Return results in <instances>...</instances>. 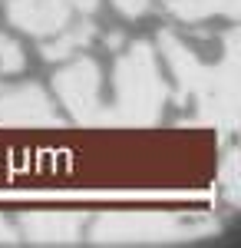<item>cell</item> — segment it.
Returning a JSON list of instances; mask_svg holds the SVG:
<instances>
[{"label":"cell","mask_w":241,"mask_h":248,"mask_svg":"<svg viewBox=\"0 0 241 248\" xmlns=\"http://www.w3.org/2000/svg\"><path fill=\"white\" fill-rule=\"evenodd\" d=\"M162 57L168 60L172 73L179 79V96L195 99V109L202 123H211L222 133H235L241 119V99H238V30H231L225 37V57L218 63H202L195 57V50H188L175 33L159 37Z\"/></svg>","instance_id":"6da1fadb"},{"label":"cell","mask_w":241,"mask_h":248,"mask_svg":"<svg viewBox=\"0 0 241 248\" xmlns=\"http://www.w3.org/2000/svg\"><path fill=\"white\" fill-rule=\"evenodd\" d=\"M116 99L109 106V126H152L166 106V83L149 43L129 46L112 73Z\"/></svg>","instance_id":"7a4b0ae2"},{"label":"cell","mask_w":241,"mask_h":248,"mask_svg":"<svg viewBox=\"0 0 241 248\" xmlns=\"http://www.w3.org/2000/svg\"><path fill=\"white\" fill-rule=\"evenodd\" d=\"M218 229L208 215L182 212H106L96 218L93 245H175L195 242Z\"/></svg>","instance_id":"3957f363"},{"label":"cell","mask_w":241,"mask_h":248,"mask_svg":"<svg viewBox=\"0 0 241 248\" xmlns=\"http://www.w3.org/2000/svg\"><path fill=\"white\" fill-rule=\"evenodd\" d=\"M99 83H103V73L90 57L73 60L53 77L56 96L83 126H109V106L99 96Z\"/></svg>","instance_id":"277c9868"},{"label":"cell","mask_w":241,"mask_h":248,"mask_svg":"<svg viewBox=\"0 0 241 248\" xmlns=\"http://www.w3.org/2000/svg\"><path fill=\"white\" fill-rule=\"evenodd\" d=\"M7 17L14 27L33 37H53L70 27V3L66 0H7Z\"/></svg>","instance_id":"5b68a950"},{"label":"cell","mask_w":241,"mask_h":248,"mask_svg":"<svg viewBox=\"0 0 241 248\" xmlns=\"http://www.w3.org/2000/svg\"><path fill=\"white\" fill-rule=\"evenodd\" d=\"M56 123L60 116L40 86H17L0 96V126H56Z\"/></svg>","instance_id":"8992f818"},{"label":"cell","mask_w":241,"mask_h":248,"mask_svg":"<svg viewBox=\"0 0 241 248\" xmlns=\"http://www.w3.org/2000/svg\"><path fill=\"white\" fill-rule=\"evenodd\" d=\"M23 238L33 245H76L83 238V215L76 212H27L20 218Z\"/></svg>","instance_id":"52a82bcc"},{"label":"cell","mask_w":241,"mask_h":248,"mask_svg":"<svg viewBox=\"0 0 241 248\" xmlns=\"http://www.w3.org/2000/svg\"><path fill=\"white\" fill-rule=\"evenodd\" d=\"M168 10L179 20H185V23L215 17V14H225V17L238 20L241 0H168Z\"/></svg>","instance_id":"ba28073f"},{"label":"cell","mask_w":241,"mask_h":248,"mask_svg":"<svg viewBox=\"0 0 241 248\" xmlns=\"http://www.w3.org/2000/svg\"><path fill=\"white\" fill-rule=\"evenodd\" d=\"M90 40H93V27H90V23H79V27H73V30L63 27V30L56 33L53 43L43 46V57H46V60H66L70 53L83 50Z\"/></svg>","instance_id":"9c48e42d"},{"label":"cell","mask_w":241,"mask_h":248,"mask_svg":"<svg viewBox=\"0 0 241 248\" xmlns=\"http://www.w3.org/2000/svg\"><path fill=\"white\" fill-rule=\"evenodd\" d=\"M222 192L228 199V205H238L241 202V155L238 149L225 155V166H222Z\"/></svg>","instance_id":"30bf717a"},{"label":"cell","mask_w":241,"mask_h":248,"mask_svg":"<svg viewBox=\"0 0 241 248\" xmlns=\"http://www.w3.org/2000/svg\"><path fill=\"white\" fill-rule=\"evenodd\" d=\"M23 63H27V60H23V50H20V43L0 33V73H3V77H10V73H20V70H23Z\"/></svg>","instance_id":"8fae6325"},{"label":"cell","mask_w":241,"mask_h":248,"mask_svg":"<svg viewBox=\"0 0 241 248\" xmlns=\"http://www.w3.org/2000/svg\"><path fill=\"white\" fill-rule=\"evenodd\" d=\"M112 7H116L122 17H142L149 10V0H112Z\"/></svg>","instance_id":"7c38bea8"},{"label":"cell","mask_w":241,"mask_h":248,"mask_svg":"<svg viewBox=\"0 0 241 248\" xmlns=\"http://www.w3.org/2000/svg\"><path fill=\"white\" fill-rule=\"evenodd\" d=\"M0 245H17V232L0 218Z\"/></svg>","instance_id":"4fadbf2b"},{"label":"cell","mask_w":241,"mask_h":248,"mask_svg":"<svg viewBox=\"0 0 241 248\" xmlns=\"http://www.w3.org/2000/svg\"><path fill=\"white\" fill-rule=\"evenodd\" d=\"M66 3H73V7H79V10H86V14H93V10H96V3H99V0H66Z\"/></svg>","instance_id":"5bb4252c"}]
</instances>
